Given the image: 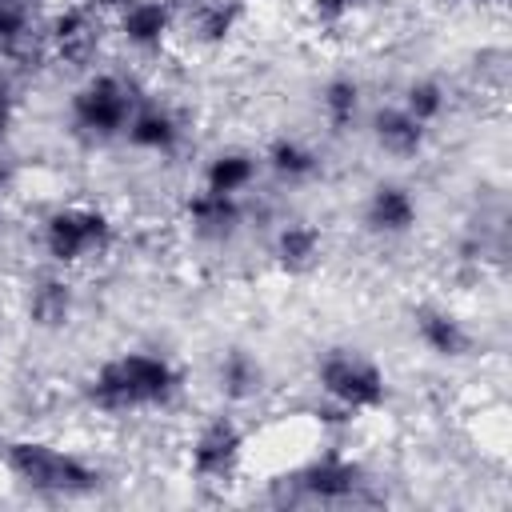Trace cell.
I'll use <instances>...</instances> for the list:
<instances>
[{
  "instance_id": "obj_13",
  "label": "cell",
  "mask_w": 512,
  "mask_h": 512,
  "mask_svg": "<svg viewBox=\"0 0 512 512\" xmlns=\"http://www.w3.org/2000/svg\"><path fill=\"white\" fill-rule=\"evenodd\" d=\"M112 36L136 56H160L176 40V8L164 0H128L108 16Z\"/></svg>"
},
{
  "instance_id": "obj_2",
  "label": "cell",
  "mask_w": 512,
  "mask_h": 512,
  "mask_svg": "<svg viewBox=\"0 0 512 512\" xmlns=\"http://www.w3.org/2000/svg\"><path fill=\"white\" fill-rule=\"evenodd\" d=\"M0 472L36 492V496H52V500H84L96 496L108 480L104 464L80 448H64L56 440L44 436H8L0 444Z\"/></svg>"
},
{
  "instance_id": "obj_9",
  "label": "cell",
  "mask_w": 512,
  "mask_h": 512,
  "mask_svg": "<svg viewBox=\"0 0 512 512\" xmlns=\"http://www.w3.org/2000/svg\"><path fill=\"white\" fill-rule=\"evenodd\" d=\"M124 148L140 152V156H156V160H172L184 152L188 144V120L172 100H160L156 92H144L136 112L124 124L120 136Z\"/></svg>"
},
{
  "instance_id": "obj_25",
  "label": "cell",
  "mask_w": 512,
  "mask_h": 512,
  "mask_svg": "<svg viewBox=\"0 0 512 512\" xmlns=\"http://www.w3.org/2000/svg\"><path fill=\"white\" fill-rule=\"evenodd\" d=\"M8 192H12V168H8V160H0V204Z\"/></svg>"
},
{
  "instance_id": "obj_12",
  "label": "cell",
  "mask_w": 512,
  "mask_h": 512,
  "mask_svg": "<svg viewBox=\"0 0 512 512\" xmlns=\"http://www.w3.org/2000/svg\"><path fill=\"white\" fill-rule=\"evenodd\" d=\"M412 336L428 356H436L444 364H460V360L476 356V348H480L472 324L440 300H424L412 308Z\"/></svg>"
},
{
  "instance_id": "obj_8",
  "label": "cell",
  "mask_w": 512,
  "mask_h": 512,
  "mask_svg": "<svg viewBox=\"0 0 512 512\" xmlns=\"http://www.w3.org/2000/svg\"><path fill=\"white\" fill-rule=\"evenodd\" d=\"M244 460H248V428L232 408L204 416L184 444V468L196 484H220V488L236 484Z\"/></svg>"
},
{
  "instance_id": "obj_27",
  "label": "cell",
  "mask_w": 512,
  "mask_h": 512,
  "mask_svg": "<svg viewBox=\"0 0 512 512\" xmlns=\"http://www.w3.org/2000/svg\"><path fill=\"white\" fill-rule=\"evenodd\" d=\"M448 4H456V8H500L504 0H448Z\"/></svg>"
},
{
  "instance_id": "obj_22",
  "label": "cell",
  "mask_w": 512,
  "mask_h": 512,
  "mask_svg": "<svg viewBox=\"0 0 512 512\" xmlns=\"http://www.w3.org/2000/svg\"><path fill=\"white\" fill-rule=\"evenodd\" d=\"M396 104H400L412 120H420L424 128H436V124L452 112V88H448L440 76H412V80H404Z\"/></svg>"
},
{
  "instance_id": "obj_5",
  "label": "cell",
  "mask_w": 512,
  "mask_h": 512,
  "mask_svg": "<svg viewBox=\"0 0 512 512\" xmlns=\"http://www.w3.org/2000/svg\"><path fill=\"white\" fill-rule=\"evenodd\" d=\"M312 388H316V396L348 408L356 420L376 416L392 396L384 364L376 356H368L364 348H352V344H332V348L316 352Z\"/></svg>"
},
{
  "instance_id": "obj_15",
  "label": "cell",
  "mask_w": 512,
  "mask_h": 512,
  "mask_svg": "<svg viewBox=\"0 0 512 512\" xmlns=\"http://www.w3.org/2000/svg\"><path fill=\"white\" fill-rule=\"evenodd\" d=\"M364 128H368V140L380 156L396 160V164H416L424 160L428 144H432V128H424L420 120H412L396 100L388 104H376L364 112Z\"/></svg>"
},
{
  "instance_id": "obj_10",
  "label": "cell",
  "mask_w": 512,
  "mask_h": 512,
  "mask_svg": "<svg viewBox=\"0 0 512 512\" xmlns=\"http://www.w3.org/2000/svg\"><path fill=\"white\" fill-rule=\"evenodd\" d=\"M248 196H224L208 188H192L180 204V220L188 224L192 240L204 248H224L248 228Z\"/></svg>"
},
{
  "instance_id": "obj_6",
  "label": "cell",
  "mask_w": 512,
  "mask_h": 512,
  "mask_svg": "<svg viewBox=\"0 0 512 512\" xmlns=\"http://www.w3.org/2000/svg\"><path fill=\"white\" fill-rule=\"evenodd\" d=\"M288 496L292 504H356L368 500V468L356 452H348L344 444H324L316 448L308 460H300L288 476Z\"/></svg>"
},
{
  "instance_id": "obj_26",
  "label": "cell",
  "mask_w": 512,
  "mask_h": 512,
  "mask_svg": "<svg viewBox=\"0 0 512 512\" xmlns=\"http://www.w3.org/2000/svg\"><path fill=\"white\" fill-rule=\"evenodd\" d=\"M88 4H92L100 16H112V12H116V8H124L128 0H88Z\"/></svg>"
},
{
  "instance_id": "obj_19",
  "label": "cell",
  "mask_w": 512,
  "mask_h": 512,
  "mask_svg": "<svg viewBox=\"0 0 512 512\" xmlns=\"http://www.w3.org/2000/svg\"><path fill=\"white\" fill-rule=\"evenodd\" d=\"M212 384H216V392H220V400H224L228 408H244V404H252V400L264 396V388H268V368H264V360H260L252 348L232 344V348H224V352L216 356V364H212Z\"/></svg>"
},
{
  "instance_id": "obj_11",
  "label": "cell",
  "mask_w": 512,
  "mask_h": 512,
  "mask_svg": "<svg viewBox=\"0 0 512 512\" xmlns=\"http://www.w3.org/2000/svg\"><path fill=\"white\" fill-rule=\"evenodd\" d=\"M360 224L376 240H408L420 228V196L404 180H376L360 200Z\"/></svg>"
},
{
  "instance_id": "obj_16",
  "label": "cell",
  "mask_w": 512,
  "mask_h": 512,
  "mask_svg": "<svg viewBox=\"0 0 512 512\" xmlns=\"http://www.w3.org/2000/svg\"><path fill=\"white\" fill-rule=\"evenodd\" d=\"M248 20V0H192L176 12V36L196 48H224L240 36Z\"/></svg>"
},
{
  "instance_id": "obj_28",
  "label": "cell",
  "mask_w": 512,
  "mask_h": 512,
  "mask_svg": "<svg viewBox=\"0 0 512 512\" xmlns=\"http://www.w3.org/2000/svg\"><path fill=\"white\" fill-rule=\"evenodd\" d=\"M164 4H168V8H176V12H180V8H188V4H192V0H164Z\"/></svg>"
},
{
  "instance_id": "obj_3",
  "label": "cell",
  "mask_w": 512,
  "mask_h": 512,
  "mask_svg": "<svg viewBox=\"0 0 512 512\" xmlns=\"http://www.w3.org/2000/svg\"><path fill=\"white\" fill-rule=\"evenodd\" d=\"M120 224L104 204L92 200H64L52 204L36 220V252L48 268L80 272L120 248Z\"/></svg>"
},
{
  "instance_id": "obj_24",
  "label": "cell",
  "mask_w": 512,
  "mask_h": 512,
  "mask_svg": "<svg viewBox=\"0 0 512 512\" xmlns=\"http://www.w3.org/2000/svg\"><path fill=\"white\" fill-rule=\"evenodd\" d=\"M16 112H20V100H16V92H12V80H8V72H0V144L12 136V128H16Z\"/></svg>"
},
{
  "instance_id": "obj_14",
  "label": "cell",
  "mask_w": 512,
  "mask_h": 512,
  "mask_svg": "<svg viewBox=\"0 0 512 512\" xmlns=\"http://www.w3.org/2000/svg\"><path fill=\"white\" fill-rule=\"evenodd\" d=\"M76 272H64V268H44L28 280L24 288V320L36 328V332H64L72 320H76V308H80V288L72 280Z\"/></svg>"
},
{
  "instance_id": "obj_18",
  "label": "cell",
  "mask_w": 512,
  "mask_h": 512,
  "mask_svg": "<svg viewBox=\"0 0 512 512\" xmlns=\"http://www.w3.org/2000/svg\"><path fill=\"white\" fill-rule=\"evenodd\" d=\"M260 164L264 176H272L280 188H308L324 176V156L316 152V144H308L296 132H276L260 148Z\"/></svg>"
},
{
  "instance_id": "obj_4",
  "label": "cell",
  "mask_w": 512,
  "mask_h": 512,
  "mask_svg": "<svg viewBox=\"0 0 512 512\" xmlns=\"http://www.w3.org/2000/svg\"><path fill=\"white\" fill-rule=\"evenodd\" d=\"M148 88L120 68H92L68 92V132L84 144H116Z\"/></svg>"
},
{
  "instance_id": "obj_7",
  "label": "cell",
  "mask_w": 512,
  "mask_h": 512,
  "mask_svg": "<svg viewBox=\"0 0 512 512\" xmlns=\"http://www.w3.org/2000/svg\"><path fill=\"white\" fill-rule=\"evenodd\" d=\"M108 16H100L88 0H52L40 16V36L48 64H60L68 72H92L104 48Z\"/></svg>"
},
{
  "instance_id": "obj_23",
  "label": "cell",
  "mask_w": 512,
  "mask_h": 512,
  "mask_svg": "<svg viewBox=\"0 0 512 512\" xmlns=\"http://www.w3.org/2000/svg\"><path fill=\"white\" fill-rule=\"evenodd\" d=\"M304 4H308L312 20L324 28H340L344 20H352L364 8V0H304Z\"/></svg>"
},
{
  "instance_id": "obj_17",
  "label": "cell",
  "mask_w": 512,
  "mask_h": 512,
  "mask_svg": "<svg viewBox=\"0 0 512 512\" xmlns=\"http://www.w3.org/2000/svg\"><path fill=\"white\" fill-rule=\"evenodd\" d=\"M324 228L304 216H284L268 236V256L284 276H312L324 260Z\"/></svg>"
},
{
  "instance_id": "obj_1",
  "label": "cell",
  "mask_w": 512,
  "mask_h": 512,
  "mask_svg": "<svg viewBox=\"0 0 512 512\" xmlns=\"http://www.w3.org/2000/svg\"><path fill=\"white\" fill-rule=\"evenodd\" d=\"M180 396H184V368L160 348H120L104 356L80 384L84 408L104 420L168 412Z\"/></svg>"
},
{
  "instance_id": "obj_21",
  "label": "cell",
  "mask_w": 512,
  "mask_h": 512,
  "mask_svg": "<svg viewBox=\"0 0 512 512\" xmlns=\"http://www.w3.org/2000/svg\"><path fill=\"white\" fill-rule=\"evenodd\" d=\"M316 112L328 136H348L364 120V84L352 72H332L316 92Z\"/></svg>"
},
{
  "instance_id": "obj_29",
  "label": "cell",
  "mask_w": 512,
  "mask_h": 512,
  "mask_svg": "<svg viewBox=\"0 0 512 512\" xmlns=\"http://www.w3.org/2000/svg\"><path fill=\"white\" fill-rule=\"evenodd\" d=\"M24 4H36V8H44V4H52V0H24Z\"/></svg>"
},
{
  "instance_id": "obj_20",
  "label": "cell",
  "mask_w": 512,
  "mask_h": 512,
  "mask_svg": "<svg viewBox=\"0 0 512 512\" xmlns=\"http://www.w3.org/2000/svg\"><path fill=\"white\" fill-rule=\"evenodd\" d=\"M264 164H260V148H244V144H224L216 148L204 168H200V188L208 192H224V196H252V188L260 184Z\"/></svg>"
}]
</instances>
